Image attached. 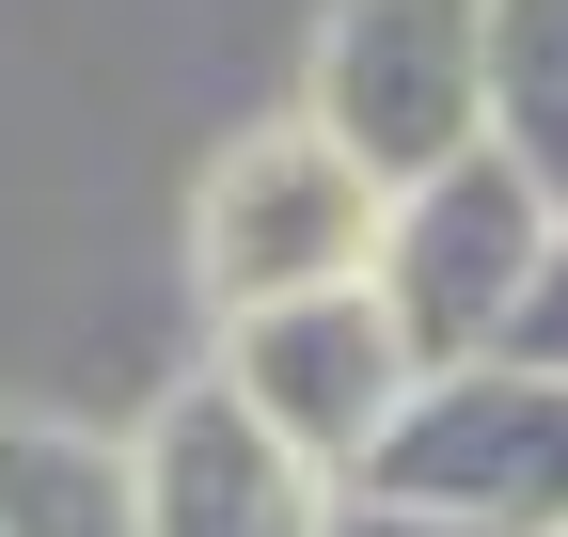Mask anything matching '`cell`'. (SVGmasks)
Returning a JSON list of instances; mask_svg holds the SVG:
<instances>
[{
    "instance_id": "6da1fadb",
    "label": "cell",
    "mask_w": 568,
    "mask_h": 537,
    "mask_svg": "<svg viewBox=\"0 0 568 537\" xmlns=\"http://www.w3.org/2000/svg\"><path fill=\"white\" fill-rule=\"evenodd\" d=\"M347 506L458 521V537H568V379H537V364L410 379V412L379 427V458H364Z\"/></svg>"
},
{
    "instance_id": "52a82bcc",
    "label": "cell",
    "mask_w": 568,
    "mask_h": 537,
    "mask_svg": "<svg viewBox=\"0 0 568 537\" xmlns=\"http://www.w3.org/2000/svg\"><path fill=\"white\" fill-rule=\"evenodd\" d=\"M0 537H142L126 443L48 427V412H0Z\"/></svg>"
},
{
    "instance_id": "9c48e42d",
    "label": "cell",
    "mask_w": 568,
    "mask_h": 537,
    "mask_svg": "<svg viewBox=\"0 0 568 537\" xmlns=\"http://www.w3.org/2000/svg\"><path fill=\"white\" fill-rule=\"evenodd\" d=\"M489 364H537V379H568V206H552V237H537V285H521V316H506V348Z\"/></svg>"
},
{
    "instance_id": "ba28073f",
    "label": "cell",
    "mask_w": 568,
    "mask_h": 537,
    "mask_svg": "<svg viewBox=\"0 0 568 537\" xmlns=\"http://www.w3.org/2000/svg\"><path fill=\"white\" fill-rule=\"evenodd\" d=\"M489 159L568 206V0H489Z\"/></svg>"
},
{
    "instance_id": "7a4b0ae2",
    "label": "cell",
    "mask_w": 568,
    "mask_h": 537,
    "mask_svg": "<svg viewBox=\"0 0 568 537\" xmlns=\"http://www.w3.org/2000/svg\"><path fill=\"white\" fill-rule=\"evenodd\" d=\"M537 237H552V190L521 159H443L426 190H395L379 206V253H364V301L395 316V348L443 379V364H489L506 348V316L537 285Z\"/></svg>"
},
{
    "instance_id": "277c9868",
    "label": "cell",
    "mask_w": 568,
    "mask_h": 537,
    "mask_svg": "<svg viewBox=\"0 0 568 537\" xmlns=\"http://www.w3.org/2000/svg\"><path fill=\"white\" fill-rule=\"evenodd\" d=\"M379 206H395V190L347 159V143H316V126H253V143H222L205 190H190V268H205V301H222V316L364 285Z\"/></svg>"
},
{
    "instance_id": "3957f363",
    "label": "cell",
    "mask_w": 568,
    "mask_h": 537,
    "mask_svg": "<svg viewBox=\"0 0 568 537\" xmlns=\"http://www.w3.org/2000/svg\"><path fill=\"white\" fill-rule=\"evenodd\" d=\"M316 143H347L379 190H426L489 143V0H332L316 17Z\"/></svg>"
},
{
    "instance_id": "30bf717a",
    "label": "cell",
    "mask_w": 568,
    "mask_h": 537,
    "mask_svg": "<svg viewBox=\"0 0 568 537\" xmlns=\"http://www.w3.org/2000/svg\"><path fill=\"white\" fill-rule=\"evenodd\" d=\"M332 537H458V521H395V506H332Z\"/></svg>"
},
{
    "instance_id": "5b68a950",
    "label": "cell",
    "mask_w": 568,
    "mask_h": 537,
    "mask_svg": "<svg viewBox=\"0 0 568 537\" xmlns=\"http://www.w3.org/2000/svg\"><path fill=\"white\" fill-rule=\"evenodd\" d=\"M237 395V412L301 458V475H332V490H364V458H379V427L410 412V348H395V316L364 301V285H316V301H253V316H222V364H205Z\"/></svg>"
},
{
    "instance_id": "8992f818",
    "label": "cell",
    "mask_w": 568,
    "mask_h": 537,
    "mask_svg": "<svg viewBox=\"0 0 568 537\" xmlns=\"http://www.w3.org/2000/svg\"><path fill=\"white\" fill-rule=\"evenodd\" d=\"M126 506H142V537H332L347 490L301 475L222 379H174L126 443Z\"/></svg>"
}]
</instances>
